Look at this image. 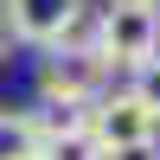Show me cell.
<instances>
[{"mask_svg":"<svg viewBox=\"0 0 160 160\" xmlns=\"http://www.w3.org/2000/svg\"><path fill=\"white\" fill-rule=\"evenodd\" d=\"M109 83H115V64L102 58L90 38H83V45L71 38V45L38 51V77H32V90H38V102H45V109H58V115H83Z\"/></svg>","mask_w":160,"mask_h":160,"instance_id":"6da1fadb","label":"cell"},{"mask_svg":"<svg viewBox=\"0 0 160 160\" xmlns=\"http://www.w3.org/2000/svg\"><path fill=\"white\" fill-rule=\"evenodd\" d=\"M90 45H96L115 71L148 64L154 51H160V7H154V0H109V7L96 13Z\"/></svg>","mask_w":160,"mask_h":160,"instance_id":"7a4b0ae2","label":"cell"},{"mask_svg":"<svg viewBox=\"0 0 160 160\" xmlns=\"http://www.w3.org/2000/svg\"><path fill=\"white\" fill-rule=\"evenodd\" d=\"M0 19H7L13 45H32V51H51V45H71L90 19V0H0Z\"/></svg>","mask_w":160,"mask_h":160,"instance_id":"3957f363","label":"cell"},{"mask_svg":"<svg viewBox=\"0 0 160 160\" xmlns=\"http://www.w3.org/2000/svg\"><path fill=\"white\" fill-rule=\"evenodd\" d=\"M83 122H90V135H96L102 154H109V148H135V141H160V122L148 115V102H141L128 83H122V90L109 83V90L83 109Z\"/></svg>","mask_w":160,"mask_h":160,"instance_id":"277c9868","label":"cell"},{"mask_svg":"<svg viewBox=\"0 0 160 160\" xmlns=\"http://www.w3.org/2000/svg\"><path fill=\"white\" fill-rule=\"evenodd\" d=\"M45 160H102L83 115H58V109L45 115Z\"/></svg>","mask_w":160,"mask_h":160,"instance_id":"5b68a950","label":"cell"},{"mask_svg":"<svg viewBox=\"0 0 160 160\" xmlns=\"http://www.w3.org/2000/svg\"><path fill=\"white\" fill-rule=\"evenodd\" d=\"M38 154H45V115L0 109V160H38Z\"/></svg>","mask_w":160,"mask_h":160,"instance_id":"8992f818","label":"cell"},{"mask_svg":"<svg viewBox=\"0 0 160 160\" xmlns=\"http://www.w3.org/2000/svg\"><path fill=\"white\" fill-rule=\"evenodd\" d=\"M128 90H135V96L148 102V115L160 122V51H154L148 64H135V71H128Z\"/></svg>","mask_w":160,"mask_h":160,"instance_id":"52a82bcc","label":"cell"},{"mask_svg":"<svg viewBox=\"0 0 160 160\" xmlns=\"http://www.w3.org/2000/svg\"><path fill=\"white\" fill-rule=\"evenodd\" d=\"M102 160H160V141H135V148H109Z\"/></svg>","mask_w":160,"mask_h":160,"instance_id":"ba28073f","label":"cell"},{"mask_svg":"<svg viewBox=\"0 0 160 160\" xmlns=\"http://www.w3.org/2000/svg\"><path fill=\"white\" fill-rule=\"evenodd\" d=\"M7 51H13V32H7V19H0V64H7Z\"/></svg>","mask_w":160,"mask_h":160,"instance_id":"9c48e42d","label":"cell"},{"mask_svg":"<svg viewBox=\"0 0 160 160\" xmlns=\"http://www.w3.org/2000/svg\"><path fill=\"white\" fill-rule=\"evenodd\" d=\"M38 160H45V154H38Z\"/></svg>","mask_w":160,"mask_h":160,"instance_id":"30bf717a","label":"cell"},{"mask_svg":"<svg viewBox=\"0 0 160 160\" xmlns=\"http://www.w3.org/2000/svg\"><path fill=\"white\" fill-rule=\"evenodd\" d=\"M154 7H160V0H154Z\"/></svg>","mask_w":160,"mask_h":160,"instance_id":"8fae6325","label":"cell"}]
</instances>
